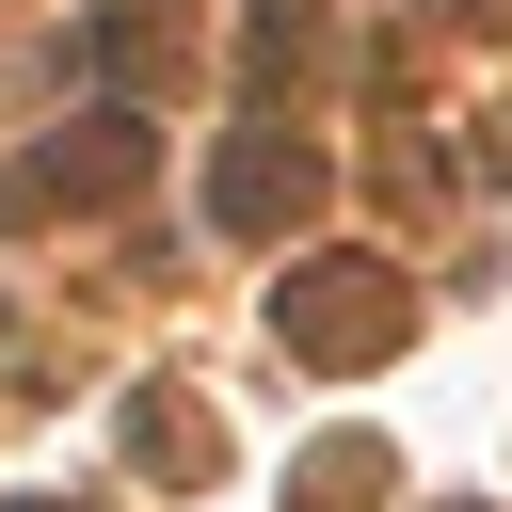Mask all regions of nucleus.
Segmentation results:
<instances>
[{
    "instance_id": "obj_1",
    "label": "nucleus",
    "mask_w": 512,
    "mask_h": 512,
    "mask_svg": "<svg viewBox=\"0 0 512 512\" xmlns=\"http://www.w3.org/2000/svg\"><path fill=\"white\" fill-rule=\"evenodd\" d=\"M272 320H288V352H400V320H416V304H400L384 272H288V288H272Z\"/></svg>"
},
{
    "instance_id": "obj_2",
    "label": "nucleus",
    "mask_w": 512,
    "mask_h": 512,
    "mask_svg": "<svg viewBox=\"0 0 512 512\" xmlns=\"http://www.w3.org/2000/svg\"><path fill=\"white\" fill-rule=\"evenodd\" d=\"M112 176H144V128H80V144L16 160V176H0V224H32V208H80V192H112Z\"/></svg>"
},
{
    "instance_id": "obj_3",
    "label": "nucleus",
    "mask_w": 512,
    "mask_h": 512,
    "mask_svg": "<svg viewBox=\"0 0 512 512\" xmlns=\"http://www.w3.org/2000/svg\"><path fill=\"white\" fill-rule=\"evenodd\" d=\"M304 208H320V160L304 144H240L224 160V224H304Z\"/></svg>"
},
{
    "instance_id": "obj_4",
    "label": "nucleus",
    "mask_w": 512,
    "mask_h": 512,
    "mask_svg": "<svg viewBox=\"0 0 512 512\" xmlns=\"http://www.w3.org/2000/svg\"><path fill=\"white\" fill-rule=\"evenodd\" d=\"M128 432H144V464H160V480H208V416H192V400H144Z\"/></svg>"
},
{
    "instance_id": "obj_5",
    "label": "nucleus",
    "mask_w": 512,
    "mask_h": 512,
    "mask_svg": "<svg viewBox=\"0 0 512 512\" xmlns=\"http://www.w3.org/2000/svg\"><path fill=\"white\" fill-rule=\"evenodd\" d=\"M368 480H384V464H368V448H320V464H304V512H352V496H368Z\"/></svg>"
},
{
    "instance_id": "obj_6",
    "label": "nucleus",
    "mask_w": 512,
    "mask_h": 512,
    "mask_svg": "<svg viewBox=\"0 0 512 512\" xmlns=\"http://www.w3.org/2000/svg\"><path fill=\"white\" fill-rule=\"evenodd\" d=\"M16 512H64V496H16Z\"/></svg>"
}]
</instances>
